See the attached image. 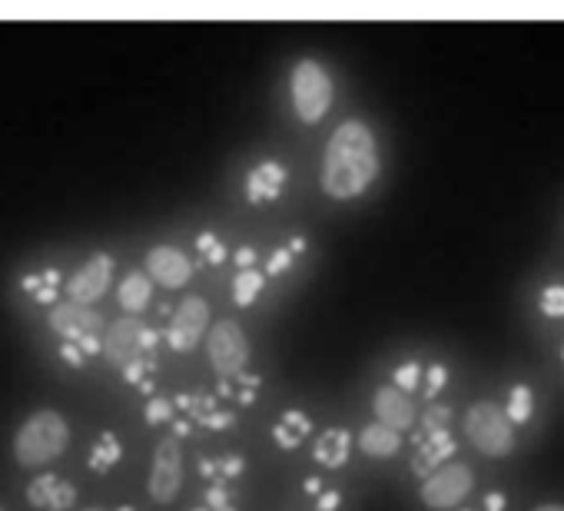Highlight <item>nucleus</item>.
I'll return each instance as SVG.
<instances>
[{"mask_svg":"<svg viewBox=\"0 0 564 511\" xmlns=\"http://www.w3.org/2000/svg\"><path fill=\"white\" fill-rule=\"evenodd\" d=\"M28 501L41 511H70L77 504V488L67 478L44 471L28 485Z\"/></svg>","mask_w":564,"mask_h":511,"instance_id":"14","label":"nucleus"},{"mask_svg":"<svg viewBox=\"0 0 564 511\" xmlns=\"http://www.w3.org/2000/svg\"><path fill=\"white\" fill-rule=\"evenodd\" d=\"M372 409H376V422L392 428V432H405L415 425V405L395 385H382L372 399Z\"/></svg>","mask_w":564,"mask_h":511,"instance_id":"15","label":"nucleus"},{"mask_svg":"<svg viewBox=\"0 0 564 511\" xmlns=\"http://www.w3.org/2000/svg\"><path fill=\"white\" fill-rule=\"evenodd\" d=\"M0 511H4V508H0Z\"/></svg>","mask_w":564,"mask_h":511,"instance_id":"45","label":"nucleus"},{"mask_svg":"<svg viewBox=\"0 0 564 511\" xmlns=\"http://www.w3.org/2000/svg\"><path fill=\"white\" fill-rule=\"evenodd\" d=\"M70 445V428L67 418L54 409H41L34 412L14 435V458L24 468H44L47 461H54L57 455H64V448Z\"/></svg>","mask_w":564,"mask_h":511,"instance_id":"2","label":"nucleus"},{"mask_svg":"<svg viewBox=\"0 0 564 511\" xmlns=\"http://www.w3.org/2000/svg\"><path fill=\"white\" fill-rule=\"evenodd\" d=\"M339 504H343V494H339L336 488H323V491L316 494V508H319V511H339Z\"/></svg>","mask_w":564,"mask_h":511,"instance_id":"35","label":"nucleus"},{"mask_svg":"<svg viewBox=\"0 0 564 511\" xmlns=\"http://www.w3.org/2000/svg\"><path fill=\"white\" fill-rule=\"evenodd\" d=\"M282 186H286V166H282L279 160H262L246 176V199L249 203H272L282 196Z\"/></svg>","mask_w":564,"mask_h":511,"instance_id":"16","label":"nucleus"},{"mask_svg":"<svg viewBox=\"0 0 564 511\" xmlns=\"http://www.w3.org/2000/svg\"><path fill=\"white\" fill-rule=\"evenodd\" d=\"M262 286H265V276L259 270H239L236 280H232V303L239 309H249L259 300Z\"/></svg>","mask_w":564,"mask_h":511,"instance_id":"26","label":"nucleus"},{"mask_svg":"<svg viewBox=\"0 0 564 511\" xmlns=\"http://www.w3.org/2000/svg\"><path fill=\"white\" fill-rule=\"evenodd\" d=\"M206 352H209V366L216 369L219 379H236V376H242V369L249 362V339L232 319H223L209 329Z\"/></svg>","mask_w":564,"mask_h":511,"instance_id":"6","label":"nucleus"},{"mask_svg":"<svg viewBox=\"0 0 564 511\" xmlns=\"http://www.w3.org/2000/svg\"><path fill=\"white\" fill-rule=\"evenodd\" d=\"M293 260H296V252L290 249V242H286V246H279V249L269 256L265 273H269V276H282V273H286V270L293 267Z\"/></svg>","mask_w":564,"mask_h":511,"instance_id":"31","label":"nucleus"},{"mask_svg":"<svg viewBox=\"0 0 564 511\" xmlns=\"http://www.w3.org/2000/svg\"><path fill=\"white\" fill-rule=\"evenodd\" d=\"M150 293H153V286H150V276L147 273H130L123 283H120V290H117V296H120V306L127 309V316H137V313H143L147 306H150Z\"/></svg>","mask_w":564,"mask_h":511,"instance_id":"21","label":"nucleus"},{"mask_svg":"<svg viewBox=\"0 0 564 511\" xmlns=\"http://www.w3.org/2000/svg\"><path fill=\"white\" fill-rule=\"evenodd\" d=\"M173 409H180L193 425L199 428H213V432H226L236 425V412L226 409L216 395L209 392H180L173 399Z\"/></svg>","mask_w":564,"mask_h":511,"instance_id":"11","label":"nucleus"},{"mask_svg":"<svg viewBox=\"0 0 564 511\" xmlns=\"http://www.w3.org/2000/svg\"><path fill=\"white\" fill-rule=\"evenodd\" d=\"M209 329V306L206 300L199 296H189L176 306L173 319H170V329H166V346L173 352H189L199 346V339L206 336Z\"/></svg>","mask_w":564,"mask_h":511,"instance_id":"9","label":"nucleus"},{"mask_svg":"<svg viewBox=\"0 0 564 511\" xmlns=\"http://www.w3.org/2000/svg\"><path fill=\"white\" fill-rule=\"evenodd\" d=\"M485 504H488V511H501V508H505V498H501V494H488Z\"/></svg>","mask_w":564,"mask_h":511,"instance_id":"40","label":"nucleus"},{"mask_svg":"<svg viewBox=\"0 0 564 511\" xmlns=\"http://www.w3.org/2000/svg\"><path fill=\"white\" fill-rule=\"evenodd\" d=\"M379 176V146L362 120H346L326 143L323 156V189L333 199L362 196Z\"/></svg>","mask_w":564,"mask_h":511,"instance_id":"1","label":"nucleus"},{"mask_svg":"<svg viewBox=\"0 0 564 511\" xmlns=\"http://www.w3.org/2000/svg\"><path fill=\"white\" fill-rule=\"evenodd\" d=\"M465 435H468V442L481 455H491V458L511 455V448H514L511 422H508L505 409H498L491 402H478V405L468 409V415H465Z\"/></svg>","mask_w":564,"mask_h":511,"instance_id":"5","label":"nucleus"},{"mask_svg":"<svg viewBox=\"0 0 564 511\" xmlns=\"http://www.w3.org/2000/svg\"><path fill=\"white\" fill-rule=\"evenodd\" d=\"M259 392V376H236V379H223L219 382V402H236V405H252Z\"/></svg>","mask_w":564,"mask_h":511,"instance_id":"25","label":"nucleus"},{"mask_svg":"<svg viewBox=\"0 0 564 511\" xmlns=\"http://www.w3.org/2000/svg\"><path fill=\"white\" fill-rule=\"evenodd\" d=\"M173 418V402L170 399H150L147 402V422L150 425H163Z\"/></svg>","mask_w":564,"mask_h":511,"instance_id":"34","label":"nucleus"},{"mask_svg":"<svg viewBox=\"0 0 564 511\" xmlns=\"http://www.w3.org/2000/svg\"><path fill=\"white\" fill-rule=\"evenodd\" d=\"M475 485V475L468 465L462 461H448L442 465L438 471H432L425 481H422V501L435 511H448V508H458L468 491Z\"/></svg>","mask_w":564,"mask_h":511,"instance_id":"7","label":"nucleus"},{"mask_svg":"<svg viewBox=\"0 0 564 511\" xmlns=\"http://www.w3.org/2000/svg\"><path fill=\"white\" fill-rule=\"evenodd\" d=\"M419 379H422V366L419 362H405V366L395 369V389L405 392V395L419 385Z\"/></svg>","mask_w":564,"mask_h":511,"instance_id":"32","label":"nucleus"},{"mask_svg":"<svg viewBox=\"0 0 564 511\" xmlns=\"http://www.w3.org/2000/svg\"><path fill=\"white\" fill-rule=\"evenodd\" d=\"M183 485V448L180 438L166 435L156 452H153V468H150V498L156 504H170L176 501Z\"/></svg>","mask_w":564,"mask_h":511,"instance_id":"8","label":"nucleus"},{"mask_svg":"<svg viewBox=\"0 0 564 511\" xmlns=\"http://www.w3.org/2000/svg\"><path fill=\"white\" fill-rule=\"evenodd\" d=\"M359 448L366 455H372V458H389V455H395L402 448V435L392 432V428H386V425H379V422H372V425L362 428Z\"/></svg>","mask_w":564,"mask_h":511,"instance_id":"20","label":"nucleus"},{"mask_svg":"<svg viewBox=\"0 0 564 511\" xmlns=\"http://www.w3.org/2000/svg\"><path fill=\"white\" fill-rule=\"evenodd\" d=\"M147 273L163 290H183L193 280V263H189V256L176 246H153L147 252Z\"/></svg>","mask_w":564,"mask_h":511,"instance_id":"12","label":"nucleus"},{"mask_svg":"<svg viewBox=\"0 0 564 511\" xmlns=\"http://www.w3.org/2000/svg\"><path fill=\"white\" fill-rule=\"evenodd\" d=\"M193 511H236L229 485H206V504H199Z\"/></svg>","mask_w":564,"mask_h":511,"instance_id":"28","label":"nucleus"},{"mask_svg":"<svg viewBox=\"0 0 564 511\" xmlns=\"http://www.w3.org/2000/svg\"><path fill=\"white\" fill-rule=\"evenodd\" d=\"M120 458H123V445H120V438H117L113 432H100V435L94 438V445H90V458H87V465H90L97 475H107Z\"/></svg>","mask_w":564,"mask_h":511,"instance_id":"23","label":"nucleus"},{"mask_svg":"<svg viewBox=\"0 0 564 511\" xmlns=\"http://www.w3.org/2000/svg\"><path fill=\"white\" fill-rule=\"evenodd\" d=\"M541 313L551 316V319H561L564 316V286H547L541 293Z\"/></svg>","mask_w":564,"mask_h":511,"instance_id":"30","label":"nucleus"},{"mask_svg":"<svg viewBox=\"0 0 564 511\" xmlns=\"http://www.w3.org/2000/svg\"><path fill=\"white\" fill-rule=\"evenodd\" d=\"M196 252H199V263H206V267H219L226 260V249H223L219 236L209 232V229H203L196 236Z\"/></svg>","mask_w":564,"mask_h":511,"instance_id":"27","label":"nucleus"},{"mask_svg":"<svg viewBox=\"0 0 564 511\" xmlns=\"http://www.w3.org/2000/svg\"><path fill=\"white\" fill-rule=\"evenodd\" d=\"M61 359H64L70 369H84V362H87V359H84V352H80L77 346H70V343H64V346H61Z\"/></svg>","mask_w":564,"mask_h":511,"instance_id":"37","label":"nucleus"},{"mask_svg":"<svg viewBox=\"0 0 564 511\" xmlns=\"http://www.w3.org/2000/svg\"><path fill=\"white\" fill-rule=\"evenodd\" d=\"M140 329L143 323L137 316H123L117 323H110L107 329V339H104V356L110 359V366L117 372H123L130 362H137L143 352H140ZM153 359V356H150Z\"/></svg>","mask_w":564,"mask_h":511,"instance_id":"13","label":"nucleus"},{"mask_svg":"<svg viewBox=\"0 0 564 511\" xmlns=\"http://www.w3.org/2000/svg\"><path fill=\"white\" fill-rule=\"evenodd\" d=\"M21 290H24L34 303L51 306V303L57 300V290H61V273H57V270L31 273V276H24V280H21Z\"/></svg>","mask_w":564,"mask_h":511,"instance_id":"24","label":"nucleus"},{"mask_svg":"<svg viewBox=\"0 0 564 511\" xmlns=\"http://www.w3.org/2000/svg\"><path fill=\"white\" fill-rule=\"evenodd\" d=\"M508 422H528L531 418V389L528 385H514L511 389V405L505 409Z\"/></svg>","mask_w":564,"mask_h":511,"instance_id":"29","label":"nucleus"},{"mask_svg":"<svg viewBox=\"0 0 564 511\" xmlns=\"http://www.w3.org/2000/svg\"><path fill=\"white\" fill-rule=\"evenodd\" d=\"M534 511H564V504H541V508H534Z\"/></svg>","mask_w":564,"mask_h":511,"instance_id":"42","label":"nucleus"},{"mask_svg":"<svg viewBox=\"0 0 564 511\" xmlns=\"http://www.w3.org/2000/svg\"><path fill=\"white\" fill-rule=\"evenodd\" d=\"M117 511H137V508H130V504H120Z\"/></svg>","mask_w":564,"mask_h":511,"instance_id":"43","label":"nucleus"},{"mask_svg":"<svg viewBox=\"0 0 564 511\" xmlns=\"http://www.w3.org/2000/svg\"><path fill=\"white\" fill-rule=\"evenodd\" d=\"M173 432H176L173 438H183V435L193 432V422H189V418H176V422H173Z\"/></svg>","mask_w":564,"mask_h":511,"instance_id":"39","label":"nucleus"},{"mask_svg":"<svg viewBox=\"0 0 564 511\" xmlns=\"http://www.w3.org/2000/svg\"><path fill=\"white\" fill-rule=\"evenodd\" d=\"M236 267L239 270H256V249L252 246H239L236 249Z\"/></svg>","mask_w":564,"mask_h":511,"instance_id":"38","label":"nucleus"},{"mask_svg":"<svg viewBox=\"0 0 564 511\" xmlns=\"http://www.w3.org/2000/svg\"><path fill=\"white\" fill-rule=\"evenodd\" d=\"M246 471L242 455H223V458H199V475L209 485H232Z\"/></svg>","mask_w":564,"mask_h":511,"instance_id":"22","label":"nucleus"},{"mask_svg":"<svg viewBox=\"0 0 564 511\" xmlns=\"http://www.w3.org/2000/svg\"><path fill=\"white\" fill-rule=\"evenodd\" d=\"M306 491H310V494H319V491H323V481H319V478H306Z\"/></svg>","mask_w":564,"mask_h":511,"instance_id":"41","label":"nucleus"},{"mask_svg":"<svg viewBox=\"0 0 564 511\" xmlns=\"http://www.w3.org/2000/svg\"><path fill=\"white\" fill-rule=\"evenodd\" d=\"M455 455V438L448 432H422L419 435V452L412 458V471L425 481L432 471L445 465V458Z\"/></svg>","mask_w":564,"mask_h":511,"instance_id":"17","label":"nucleus"},{"mask_svg":"<svg viewBox=\"0 0 564 511\" xmlns=\"http://www.w3.org/2000/svg\"><path fill=\"white\" fill-rule=\"evenodd\" d=\"M84 511H104V508H84Z\"/></svg>","mask_w":564,"mask_h":511,"instance_id":"44","label":"nucleus"},{"mask_svg":"<svg viewBox=\"0 0 564 511\" xmlns=\"http://www.w3.org/2000/svg\"><path fill=\"white\" fill-rule=\"evenodd\" d=\"M310 432H313V418L303 409H286L275 418V425H272V442L282 452H293V448H300L310 438Z\"/></svg>","mask_w":564,"mask_h":511,"instance_id":"18","label":"nucleus"},{"mask_svg":"<svg viewBox=\"0 0 564 511\" xmlns=\"http://www.w3.org/2000/svg\"><path fill=\"white\" fill-rule=\"evenodd\" d=\"M47 323H51V329H54L64 343L77 346V349L84 352V359L104 352V343H100L104 316H100L97 309L77 306V303L67 300V303H57V306L51 309Z\"/></svg>","mask_w":564,"mask_h":511,"instance_id":"4","label":"nucleus"},{"mask_svg":"<svg viewBox=\"0 0 564 511\" xmlns=\"http://www.w3.org/2000/svg\"><path fill=\"white\" fill-rule=\"evenodd\" d=\"M293 107L303 123H319L333 107V77L319 61H300L290 77Z\"/></svg>","mask_w":564,"mask_h":511,"instance_id":"3","label":"nucleus"},{"mask_svg":"<svg viewBox=\"0 0 564 511\" xmlns=\"http://www.w3.org/2000/svg\"><path fill=\"white\" fill-rule=\"evenodd\" d=\"M448 418H452V409L445 405H429L425 418H422V428L425 432H448Z\"/></svg>","mask_w":564,"mask_h":511,"instance_id":"33","label":"nucleus"},{"mask_svg":"<svg viewBox=\"0 0 564 511\" xmlns=\"http://www.w3.org/2000/svg\"><path fill=\"white\" fill-rule=\"evenodd\" d=\"M349 448H352V438L346 428H326L313 445V458L326 468H343L349 461Z\"/></svg>","mask_w":564,"mask_h":511,"instance_id":"19","label":"nucleus"},{"mask_svg":"<svg viewBox=\"0 0 564 511\" xmlns=\"http://www.w3.org/2000/svg\"><path fill=\"white\" fill-rule=\"evenodd\" d=\"M110 276H113V256H107V252H94L90 260L70 276V283H67V296H70V303H77V306H90V303H97L107 290H110Z\"/></svg>","mask_w":564,"mask_h":511,"instance_id":"10","label":"nucleus"},{"mask_svg":"<svg viewBox=\"0 0 564 511\" xmlns=\"http://www.w3.org/2000/svg\"><path fill=\"white\" fill-rule=\"evenodd\" d=\"M445 379H448L445 366H432V369H429V389H425V395H429V399H435V392L445 385Z\"/></svg>","mask_w":564,"mask_h":511,"instance_id":"36","label":"nucleus"}]
</instances>
